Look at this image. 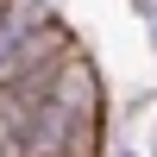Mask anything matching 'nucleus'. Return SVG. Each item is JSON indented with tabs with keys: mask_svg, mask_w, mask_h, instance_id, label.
<instances>
[{
	"mask_svg": "<svg viewBox=\"0 0 157 157\" xmlns=\"http://www.w3.org/2000/svg\"><path fill=\"white\" fill-rule=\"evenodd\" d=\"M13 132H19V145L32 157H44V151H57L63 138H69V107H63L57 94H50V101H32V107L13 120Z\"/></svg>",
	"mask_w": 157,
	"mask_h": 157,
	"instance_id": "f257e3e1",
	"label": "nucleus"
},
{
	"mask_svg": "<svg viewBox=\"0 0 157 157\" xmlns=\"http://www.w3.org/2000/svg\"><path fill=\"white\" fill-rule=\"evenodd\" d=\"M6 38H13V6H0V50H6Z\"/></svg>",
	"mask_w": 157,
	"mask_h": 157,
	"instance_id": "f03ea898",
	"label": "nucleus"
},
{
	"mask_svg": "<svg viewBox=\"0 0 157 157\" xmlns=\"http://www.w3.org/2000/svg\"><path fill=\"white\" fill-rule=\"evenodd\" d=\"M120 157H132V151H120Z\"/></svg>",
	"mask_w": 157,
	"mask_h": 157,
	"instance_id": "7ed1b4c3",
	"label": "nucleus"
}]
</instances>
